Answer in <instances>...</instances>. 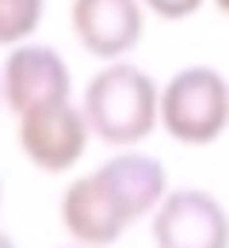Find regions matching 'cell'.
Listing matches in <instances>:
<instances>
[{
	"mask_svg": "<svg viewBox=\"0 0 229 248\" xmlns=\"http://www.w3.org/2000/svg\"><path fill=\"white\" fill-rule=\"evenodd\" d=\"M69 27L92 58L119 62L141 42L145 4L141 0H73Z\"/></svg>",
	"mask_w": 229,
	"mask_h": 248,
	"instance_id": "obj_7",
	"label": "cell"
},
{
	"mask_svg": "<svg viewBox=\"0 0 229 248\" xmlns=\"http://www.w3.org/2000/svg\"><path fill=\"white\" fill-rule=\"evenodd\" d=\"M214 4H218V8H222V12L229 16V0H214Z\"/></svg>",
	"mask_w": 229,
	"mask_h": 248,
	"instance_id": "obj_10",
	"label": "cell"
},
{
	"mask_svg": "<svg viewBox=\"0 0 229 248\" xmlns=\"http://www.w3.org/2000/svg\"><path fill=\"white\" fill-rule=\"evenodd\" d=\"M168 195L164 164L149 153H119L61 195V225L80 245H115L126 225L153 214Z\"/></svg>",
	"mask_w": 229,
	"mask_h": 248,
	"instance_id": "obj_1",
	"label": "cell"
},
{
	"mask_svg": "<svg viewBox=\"0 0 229 248\" xmlns=\"http://www.w3.org/2000/svg\"><path fill=\"white\" fill-rule=\"evenodd\" d=\"M88 138H92L88 115L73 99L46 103V107L19 115V145L27 160L42 172H69L84 156Z\"/></svg>",
	"mask_w": 229,
	"mask_h": 248,
	"instance_id": "obj_4",
	"label": "cell"
},
{
	"mask_svg": "<svg viewBox=\"0 0 229 248\" xmlns=\"http://www.w3.org/2000/svg\"><path fill=\"white\" fill-rule=\"evenodd\" d=\"M0 103H4V80H0Z\"/></svg>",
	"mask_w": 229,
	"mask_h": 248,
	"instance_id": "obj_12",
	"label": "cell"
},
{
	"mask_svg": "<svg viewBox=\"0 0 229 248\" xmlns=\"http://www.w3.org/2000/svg\"><path fill=\"white\" fill-rule=\"evenodd\" d=\"M0 80H4V103L12 115H27L34 107L73 99L69 65L54 46H42V42H15L0 65Z\"/></svg>",
	"mask_w": 229,
	"mask_h": 248,
	"instance_id": "obj_5",
	"label": "cell"
},
{
	"mask_svg": "<svg viewBox=\"0 0 229 248\" xmlns=\"http://www.w3.org/2000/svg\"><path fill=\"white\" fill-rule=\"evenodd\" d=\"M161 126L183 145H210L229 126V84L210 65H187L161 88Z\"/></svg>",
	"mask_w": 229,
	"mask_h": 248,
	"instance_id": "obj_3",
	"label": "cell"
},
{
	"mask_svg": "<svg viewBox=\"0 0 229 248\" xmlns=\"http://www.w3.org/2000/svg\"><path fill=\"white\" fill-rule=\"evenodd\" d=\"M153 245L161 248H226L229 214L226 206L198 187L168 191L153 210Z\"/></svg>",
	"mask_w": 229,
	"mask_h": 248,
	"instance_id": "obj_6",
	"label": "cell"
},
{
	"mask_svg": "<svg viewBox=\"0 0 229 248\" xmlns=\"http://www.w3.org/2000/svg\"><path fill=\"white\" fill-rule=\"evenodd\" d=\"M46 0H0V46L27 42L42 19Z\"/></svg>",
	"mask_w": 229,
	"mask_h": 248,
	"instance_id": "obj_8",
	"label": "cell"
},
{
	"mask_svg": "<svg viewBox=\"0 0 229 248\" xmlns=\"http://www.w3.org/2000/svg\"><path fill=\"white\" fill-rule=\"evenodd\" d=\"M0 245H12V237H4V233H0Z\"/></svg>",
	"mask_w": 229,
	"mask_h": 248,
	"instance_id": "obj_11",
	"label": "cell"
},
{
	"mask_svg": "<svg viewBox=\"0 0 229 248\" xmlns=\"http://www.w3.org/2000/svg\"><path fill=\"white\" fill-rule=\"evenodd\" d=\"M0 199H4V187H0Z\"/></svg>",
	"mask_w": 229,
	"mask_h": 248,
	"instance_id": "obj_13",
	"label": "cell"
},
{
	"mask_svg": "<svg viewBox=\"0 0 229 248\" xmlns=\"http://www.w3.org/2000/svg\"><path fill=\"white\" fill-rule=\"evenodd\" d=\"M153 16H161V19H183V16H191L202 0H141Z\"/></svg>",
	"mask_w": 229,
	"mask_h": 248,
	"instance_id": "obj_9",
	"label": "cell"
},
{
	"mask_svg": "<svg viewBox=\"0 0 229 248\" xmlns=\"http://www.w3.org/2000/svg\"><path fill=\"white\" fill-rule=\"evenodd\" d=\"M84 115L99 141L126 149L145 141L161 126V88L145 69L130 62H111L103 65L84 88Z\"/></svg>",
	"mask_w": 229,
	"mask_h": 248,
	"instance_id": "obj_2",
	"label": "cell"
}]
</instances>
